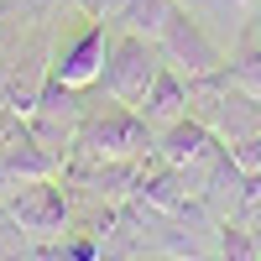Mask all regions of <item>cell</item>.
I'll return each mask as SVG.
<instances>
[{"instance_id":"cell-13","label":"cell","mask_w":261,"mask_h":261,"mask_svg":"<svg viewBox=\"0 0 261 261\" xmlns=\"http://www.w3.org/2000/svg\"><path fill=\"white\" fill-rule=\"evenodd\" d=\"M188 6H209V11H220V16H241V21H251L261 0H188Z\"/></svg>"},{"instance_id":"cell-6","label":"cell","mask_w":261,"mask_h":261,"mask_svg":"<svg viewBox=\"0 0 261 261\" xmlns=\"http://www.w3.org/2000/svg\"><path fill=\"white\" fill-rule=\"evenodd\" d=\"M225 151V141L214 136V130L204 125V120H178L172 130H162L157 136V162H167V167H178V172H188V178H199V172H209V162Z\"/></svg>"},{"instance_id":"cell-2","label":"cell","mask_w":261,"mask_h":261,"mask_svg":"<svg viewBox=\"0 0 261 261\" xmlns=\"http://www.w3.org/2000/svg\"><path fill=\"white\" fill-rule=\"evenodd\" d=\"M162 73V53H157V42H146V37H115L110 42V58H105V94H110L115 105H125V110H141V99L151 89V79Z\"/></svg>"},{"instance_id":"cell-8","label":"cell","mask_w":261,"mask_h":261,"mask_svg":"<svg viewBox=\"0 0 261 261\" xmlns=\"http://www.w3.org/2000/svg\"><path fill=\"white\" fill-rule=\"evenodd\" d=\"M110 32H105V21H94L89 32H84L68 53H63L58 63H53V79H63V84H73V89H89V84H99V73H105V58H110Z\"/></svg>"},{"instance_id":"cell-11","label":"cell","mask_w":261,"mask_h":261,"mask_svg":"<svg viewBox=\"0 0 261 261\" xmlns=\"http://www.w3.org/2000/svg\"><path fill=\"white\" fill-rule=\"evenodd\" d=\"M225 79L235 94H246L251 105H261V42H251V47H241L230 63H225Z\"/></svg>"},{"instance_id":"cell-7","label":"cell","mask_w":261,"mask_h":261,"mask_svg":"<svg viewBox=\"0 0 261 261\" xmlns=\"http://www.w3.org/2000/svg\"><path fill=\"white\" fill-rule=\"evenodd\" d=\"M0 162H6L16 178H27V183L63 178V157H53V151L32 136V125H27V120H11V130L0 136Z\"/></svg>"},{"instance_id":"cell-1","label":"cell","mask_w":261,"mask_h":261,"mask_svg":"<svg viewBox=\"0 0 261 261\" xmlns=\"http://www.w3.org/2000/svg\"><path fill=\"white\" fill-rule=\"evenodd\" d=\"M157 157V136L146 130V120L136 110L110 99V110H89L73 136L68 162H141Z\"/></svg>"},{"instance_id":"cell-16","label":"cell","mask_w":261,"mask_h":261,"mask_svg":"<svg viewBox=\"0 0 261 261\" xmlns=\"http://www.w3.org/2000/svg\"><path fill=\"white\" fill-rule=\"evenodd\" d=\"M27 261H79V256L68 251V241H47V246H32Z\"/></svg>"},{"instance_id":"cell-17","label":"cell","mask_w":261,"mask_h":261,"mask_svg":"<svg viewBox=\"0 0 261 261\" xmlns=\"http://www.w3.org/2000/svg\"><path fill=\"white\" fill-rule=\"evenodd\" d=\"M21 188H27V178H16V172H11L6 162H0V204H6V209H11V199H16V193H21Z\"/></svg>"},{"instance_id":"cell-20","label":"cell","mask_w":261,"mask_h":261,"mask_svg":"<svg viewBox=\"0 0 261 261\" xmlns=\"http://www.w3.org/2000/svg\"><path fill=\"white\" fill-rule=\"evenodd\" d=\"M183 6H188V0H183Z\"/></svg>"},{"instance_id":"cell-12","label":"cell","mask_w":261,"mask_h":261,"mask_svg":"<svg viewBox=\"0 0 261 261\" xmlns=\"http://www.w3.org/2000/svg\"><path fill=\"white\" fill-rule=\"evenodd\" d=\"M225 151H230V162L241 167L246 178H261V130H256V136H241V141H230Z\"/></svg>"},{"instance_id":"cell-15","label":"cell","mask_w":261,"mask_h":261,"mask_svg":"<svg viewBox=\"0 0 261 261\" xmlns=\"http://www.w3.org/2000/svg\"><path fill=\"white\" fill-rule=\"evenodd\" d=\"M241 225H246V230H261V178H251V188H246V204H241Z\"/></svg>"},{"instance_id":"cell-9","label":"cell","mask_w":261,"mask_h":261,"mask_svg":"<svg viewBox=\"0 0 261 261\" xmlns=\"http://www.w3.org/2000/svg\"><path fill=\"white\" fill-rule=\"evenodd\" d=\"M141 120H146V130L151 136H162V130H172L178 120H188V84L178 79L162 63V73L151 79V89H146V99H141V110H136Z\"/></svg>"},{"instance_id":"cell-10","label":"cell","mask_w":261,"mask_h":261,"mask_svg":"<svg viewBox=\"0 0 261 261\" xmlns=\"http://www.w3.org/2000/svg\"><path fill=\"white\" fill-rule=\"evenodd\" d=\"M178 16V0H125V11H120V27L130 37H146V42H162L167 32V21Z\"/></svg>"},{"instance_id":"cell-4","label":"cell","mask_w":261,"mask_h":261,"mask_svg":"<svg viewBox=\"0 0 261 261\" xmlns=\"http://www.w3.org/2000/svg\"><path fill=\"white\" fill-rule=\"evenodd\" d=\"M11 220L16 230L27 235V246H47V241H68L73 230V214H68V193L58 188V178H42L27 183L11 199Z\"/></svg>"},{"instance_id":"cell-14","label":"cell","mask_w":261,"mask_h":261,"mask_svg":"<svg viewBox=\"0 0 261 261\" xmlns=\"http://www.w3.org/2000/svg\"><path fill=\"white\" fill-rule=\"evenodd\" d=\"M68 6H79L84 16H94V21H120L125 0H68Z\"/></svg>"},{"instance_id":"cell-3","label":"cell","mask_w":261,"mask_h":261,"mask_svg":"<svg viewBox=\"0 0 261 261\" xmlns=\"http://www.w3.org/2000/svg\"><path fill=\"white\" fill-rule=\"evenodd\" d=\"M84 115H89V105H84V89H73V84H63V79H53V73H47V84H42V94H37L32 115H27V125H32V136L47 146L53 157L68 162V151H73V136H79Z\"/></svg>"},{"instance_id":"cell-19","label":"cell","mask_w":261,"mask_h":261,"mask_svg":"<svg viewBox=\"0 0 261 261\" xmlns=\"http://www.w3.org/2000/svg\"><path fill=\"white\" fill-rule=\"evenodd\" d=\"M256 256H261V230H256Z\"/></svg>"},{"instance_id":"cell-18","label":"cell","mask_w":261,"mask_h":261,"mask_svg":"<svg viewBox=\"0 0 261 261\" xmlns=\"http://www.w3.org/2000/svg\"><path fill=\"white\" fill-rule=\"evenodd\" d=\"M251 32H256V42H261V6H256V16H251Z\"/></svg>"},{"instance_id":"cell-5","label":"cell","mask_w":261,"mask_h":261,"mask_svg":"<svg viewBox=\"0 0 261 261\" xmlns=\"http://www.w3.org/2000/svg\"><path fill=\"white\" fill-rule=\"evenodd\" d=\"M157 53H162V63H167V68L178 73L183 84H188V79H204V73H220L225 63H230V58L220 53V42H214L199 21L188 16V6H178V16L167 21Z\"/></svg>"}]
</instances>
